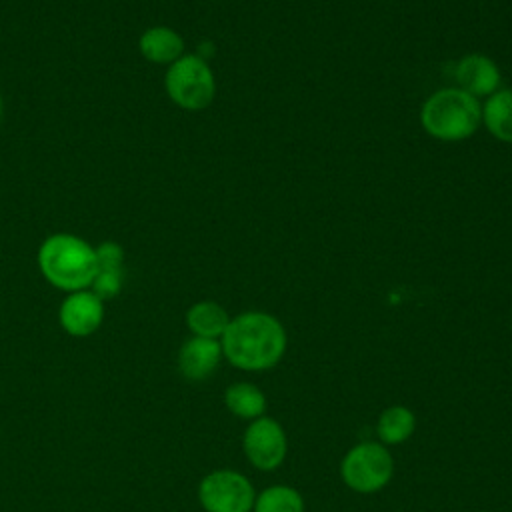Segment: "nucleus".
<instances>
[{"instance_id": "obj_1", "label": "nucleus", "mask_w": 512, "mask_h": 512, "mask_svg": "<svg viewBox=\"0 0 512 512\" xmlns=\"http://www.w3.org/2000/svg\"><path fill=\"white\" fill-rule=\"evenodd\" d=\"M286 342L284 326L266 312H244L230 318L220 338L222 356L248 372L274 368L286 352Z\"/></svg>"}, {"instance_id": "obj_2", "label": "nucleus", "mask_w": 512, "mask_h": 512, "mask_svg": "<svg viewBox=\"0 0 512 512\" xmlns=\"http://www.w3.org/2000/svg\"><path fill=\"white\" fill-rule=\"evenodd\" d=\"M36 260L44 280L68 294L90 288L98 272L96 248L70 232H56L44 238Z\"/></svg>"}, {"instance_id": "obj_3", "label": "nucleus", "mask_w": 512, "mask_h": 512, "mask_svg": "<svg viewBox=\"0 0 512 512\" xmlns=\"http://www.w3.org/2000/svg\"><path fill=\"white\" fill-rule=\"evenodd\" d=\"M420 122L432 138L444 142L464 140L480 126L482 106L472 94L460 88H444L424 102Z\"/></svg>"}, {"instance_id": "obj_4", "label": "nucleus", "mask_w": 512, "mask_h": 512, "mask_svg": "<svg viewBox=\"0 0 512 512\" xmlns=\"http://www.w3.org/2000/svg\"><path fill=\"white\" fill-rule=\"evenodd\" d=\"M168 98L182 110H204L216 94V80L206 58L198 54H182L172 62L164 76Z\"/></svg>"}, {"instance_id": "obj_5", "label": "nucleus", "mask_w": 512, "mask_h": 512, "mask_svg": "<svg viewBox=\"0 0 512 512\" xmlns=\"http://www.w3.org/2000/svg\"><path fill=\"white\" fill-rule=\"evenodd\" d=\"M394 474L390 450L380 442H360L352 446L340 464L344 484L360 494L382 490Z\"/></svg>"}, {"instance_id": "obj_6", "label": "nucleus", "mask_w": 512, "mask_h": 512, "mask_svg": "<svg viewBox=\"0 0 512 512\" xmlns=\"http://www.w3.org/2000/svg\"><path fill=\"white\" fill-rule=\"evenodd\" d=\"M198 500L206 512H252L256 492L236 470H214L200 480Z\"/></svg>"}, {"instance_id": "obj_7", "label": "nucleus", "mask_w": 512, "mask_h": 512, "mask_svg": "<svg viewBox=\"0 0 512 512\" xmlns=\"http://www.w3.org/2000/svg\"><path fill=\"white\" fill-rule=\"evenodd\" d=\"M242 448L254 468L270 472L284 462L288 440L278 420L270 416H260L252 420L244 430Z\"/></svg>"}, {"instance_id": "obj_8", "label": "nucleus", "mask_w": 512, "mask_h": 512, "mask_svg": "<svg viewBox=\"0 0 512 512\" xmlns=\"http://www.w3.org/2000/svg\"><path fill=\"white\" fill-rule=\"evenodd\" d=\"M104 320V302L90 290H76L70 292L60 308H58V322L62 330L74 338L92 336Z\"/></svg>"}, {"instance_id": "obj_9", "label": "nucleus", "mask_w": 512, "mask_h": 512, "mask_svg": "<svg viewBox=\"0 0 512 512\" xmlns=\"http://www.w3.org/2000/svg\"><path fill=\"white\" fill-rule=\"evenodd\" d=\"M222 346L214 338H188L178 350V370L186 380H204L220 364Z\"/></svg>"}, {"instance_id": "obj_10", "label": "nucleus", "mask_w": 512, "mask_h": 512, "mask_svg": "<svg viewBox=\"0 0 512 512\" xmlns=\"http://www.w3.org/2000/svg\"><path fill=\"white\" fill-rule=\"evenodd\" d=\"M456 82L460 90L478 96H490L500 86V70L484 54H466L456 64Z\"/></svg>"}, {"instance_id": "obj_11", "label": "nucleus", "mask_w": 512, "mask_h": 512, "mask_svg": "<svg viewBox=\"0 0 512 512\" xmlns=\"http://www.w3.org/2000/svg\"><path fill=\"white\" fill-rule=\"evenodd\" d=\"M138 50L144 60L170 66L184 54V38L168 26H152L140 34Z\"/></svg>"}, {"instance_id": "obj_12", "label": "nucleus", "mask_w": 512, "mask_h": 512, "mask_svg": "<svg viewBox=\"0 0 512 512\" xmlns=\"http://www.w3.org/2000/svg\"><path fill=\"white\" fill-rule=\"evenodd\" d=\"M228 324L230 316L218 302L202 300L186 310V326L194 336L218 340L222 338Z\"/></svg>"}, {"instance_id": "obj_13", "label": "nucleus", "mask_w": 512, "mask_h": 512, "mask_svg": "<svg viewBox=\"0 0 512 512\" xmlns=\"http://www.w3.org/2000/svg\"><path fill=\"white\" fill-rule=\"evenodd\" d=\"M482 122L488 132L502 142L512 144V90H496L482 106Z\"/></svg>"}, {"instance_id": "obj_14", "label": "nucleus", "mask_w": 512, "mask_h": 512, "mask_svg": "<svg viewBox=\"0 0 512 512\" xmlns=\"http://www.w3.org/2000/svg\"><path fill=\"white\" fill-rule=\"evenodd\" d=\"M224 404L234 416L242 420H256L266 412L264 392L248 382L230 384L224 392Z\"/></svg>"}, {"instance_id": "obj_15", "label": "nucleus", "mask_w": 512, "mask_h": 512, "mask_svg": "<svg viewBox=\"0 0 512 512\" xmlns=\"http://www.w3.org/2000/svg\"><path fill=\"white\" fill-rule=\"evenodd\" d=\"M416 428V416L406 406L386 408L376 422V434L382 444H402L412 436Z\"/></svg>"}, {"instance_id": "obj_16", "label": "nucleus", "mask_w": 512, "mask_h": 512, "mask_svg": "<svg viewBox=\"0 0 512 512\" xmlns=\"http://www.w3.org/2000/svg\"><path fill=\"white\" fill-rule=\"evenodd\" d=\"M254 512H304V498L290 486H270L254 500Z\"/></svg>"}, {"instance_id": "obj_17", "label": "nucleus", "mask_w": 512, "mask_h": 512, "mask_svg": "<svg viewBox=\"0 0 512 512\" xmlns=\"http://www.w3.org/2000/svg\"><path fill=\"white\" fill-rule=\"evenodd\" d=\"M122 286H124V268H118V270L98 268V272L90 284V290L102 302H106V300L116 298L122 292Z\"/></svg>"}, {"instance_id": "obj_18", "label": "nucleus", "mask_w": 512, "mask_h": 512, "mask_svg": "<svg viewBox=\"0 0 512 512\" xmlns=\"http://www.w3.org/2000/svg\"><path fill=\"white\" fill-rule=\"evenodd\" d=\"M96 248V260H98V268H110V270H118L124 266V248L122 244L114 242V240H106L100 242Z\"/></svg>"}, {"instance_id": "obj_19", "label": "nucleus", "mask_w": 512, "mask_h": 512, "mask_svg": "<svg viewBox=\"0 0 512 512\" xmlns=\"http://www.w3.org/2000/svg\"><path fill=\"white\" fill-rule=\"evenodd\" d=\"M2 116H4V102H2V96H0V122H2Z\"/></svg>"}]
</instances>
